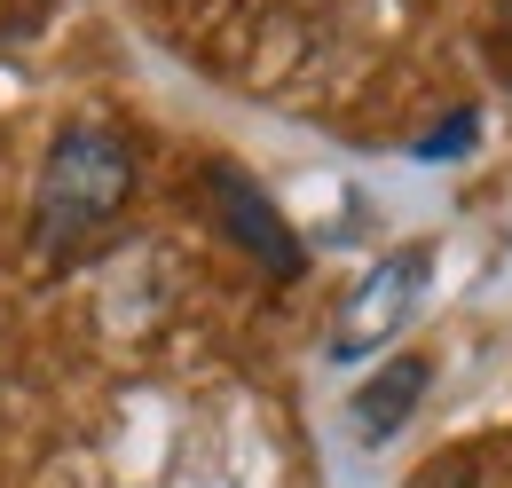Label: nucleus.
Returning a JSON list of instances; mask_svg holds the SVG:
<instances>
[{
  "mask_svg": "<svg viewBox=\"0 0 512 488\" xmlns=\"http://www.w3.org/2000/svg\"><path fill=\"white\" fill-rule=\"evenodd\" d=\"M473 111H457V119L442 126V134H426V142H418V158H457V150H465V142H473Z\"/></svg>",
  "mask_w": 512,
  "mask_h": 488,
  "instance_id": "nucleus-5",
  "label": "nucleus"
},
{
  "mask_svg": "<svg viewBox=\"0 0 512 488\" xmlns=\"http://www.w3.org/2000/svg\"><path fill=\"white\" fill-rule=\"evenodd\" d=\"M197 189H205V213L221 221V237L237 244L245 260H260V268H268V276H284V284L308 268V244L292 237V221L276 213V197H268V189L245 174V166L213 158V166L197 174Z\"/></svg>",
  "mask_w": 512,
  "mask_h": 488,
  "instance_id": "nucleus-2",
  "label": "nucleus"
},
{
  "mask_svg": "<svg viewBox=\"0 0 512 488\" xmlns=\"http://www.w3.org/2000/svg\"><path fill=\"white\" fill-rule=\"evenodd\" d=\"M127 205H134L127 134H111L95 119H71L48 142V166H40V189H32V252L40 260H71V252H87L103 237Z\"/></svg>",
  "mask_w": 512,
  "mask_h": 488,
  "instance_id": "nucleus-1",
  "label": "nucleus"
},
{
  "mask_svg": "<svg viewBox=\"0 0 512 488\" xmlns=\"http://www.w3.org/2000/svg\"><path fill=\"white\" fill-rule=\"evenodd\" d=\"M426 378H434L426 355H394L371 386H355V433H363V441L402 433V418H410V410H418V394H426Z\"/></svg>",
  "mask_w": 512,
  "mask_h": 488,
  "instance_id": "nucleus-4",
  "label": "nucleus"
},
{
  "mask_svg": "<svg viewBox=\"0 0 512 488\" xmlns=\"http://www.w3.org/2000/svg\"><path fill=\"white\" fill-rule=\"evenodd\" d=\"M426 276H434V244H410V252L379 260V268L355 284L347 315H339V339H331V355H339V363H355V355L386 347V339H394V331L418 315V300H426Z\"/></svg>",
  "mask_w": 512,
  "mask_h": 488,
  "instance_id": "nucleus-3",
  "label": "nucleus"
}]
</instances>
